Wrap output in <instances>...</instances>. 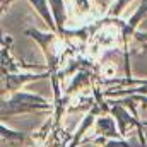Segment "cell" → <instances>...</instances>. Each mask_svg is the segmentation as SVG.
Masks as SVG:
<instances>
[{"label":"cell","instance_id":"obj_10","mask_svg":"<svg viewBox=\"0 0 147 147\" xmlns=\"http://www.w3.org/2000/svg\"><path fill=\"white\" fill-rule=\"evenodd\" d=\"M130 98H132L134 101H140V103H142V106L147 108V96H144V94H132Z\"/></svg>","mask_w":147,"mask_h":147},{"label":"cell","instance_id":"obj_3","mask_svg":"<svg viewBox=\"0 0 147 147\" xmlns=\"http://www.w3.org/2000/svg\"><path fill=\"white\" fill-rule=\"evenodd\" d=\"M110 111H111V115L115 116V120H116V125H118V130H120L121 139H125V137L128 135V128L137 127V130H139V134H140V142L146 144V142H144V135H142L144 123H140V121L135 118V115L132 116L128 111L123 108V105H116V106H113Z\"/></svg>","mask_w":147,"mask_h":147},{"label":"cell","instance_id":"obj_6","mask_svg":"<svg viewBox=\"0 0 147 147\" xmlns=\"http://www.w3.org/2000/svg\"><path fill=\"white\" fill-rule=\"evenodd\" d=\"M31 2H33L34 9H38V12L43 16V19L48 22V26H50L51 29H55V22H53V19H51V14L48 12V2H46V0H31Z\"/></svg>","mask_w":147,"mask_h":147},{"label":"cell","instance_id":"obj_12","mask_svg":"<svg viewBox=\"0 0 147 147\" xmlns=\"http://www.w3.org/2000/svg\"><path fill=\"white\" fill-rule=\"evenodd\" d=\"M10 2H12V0H2V7H5V5L10 3Z\"/></svg>","mask_w":147,"mask_h":147},{"label":"cell","instance_id":"obj_5","mask_svg":"<svg viewBox=\"0 0 147 147\" xmlns=\"http://www.w3.org/2000/svg\"><path fill=\"white\" fill-rule=\"evenodd\" d=\"M115 118L110 116H99L96 121H94V132L98 135H103V139L110 137V139H120V130H116V125H115Z\"/></svg>","mask_w":147,"mask_h":147},{"label":"cell","instance_id":"obj_4","mask_svg":"<svg viewBox=\"0 0 147 147\" xmlns=\"http://www.w3.org/2000/svg\"><path fill=\"white\" fill-rule=\"evenodd\" d=\"M3 74V72H2ZM51 72L45 74H22V75H14V74H3V86H7L9 91L12 92H17V89L26 84V82H31V80H39V79H45V77H50Z\"/></svg>","mask_w":147,"mask_h":147},{"label":"cell","instance_id":"obj_8","mask_svg":"<svg viewBox=\"0 0 147 147\" xmlns=\"http://www.w3.org/2000/svg\"><path fill=\"white\" fill-rule=\"evenodd\" d=\"M51 9L55 10V19L58 22V31H62V24H63V2L62 0H50Z\"/></svg>","mask_w":147,"mask_h":147},{"label":"cell","instance_id":"obj_7","mask_svg":"<svg viewBox=\"0 0 147 147\" xmlns=\"http://www.w3.org/2000/svg\"><path fill=\"white\" fill-rule=\"evenodd\" d=\"M106 96H121V94H147V80H142V84H139V87L128 89V91H106Z\"/></svg>","mask_w":147,"mask_h":147},{"label":"cell","instance_id":"obj_1","mask_svg":"<svg viewBox=\"0 0 147 147\" xmlns=\"http://www.w3.org/2000/svg\"><path fill=\"white\" fill-rule=\"evenodd\" d=\"M38 110H51V105L45 99L29 92H14L9 101H2V118L5 120L7 116L19 115V113H28V111Z\"/></svg>","mask_w":147,"mask_h":147},{"label":"cell","instance_id":"obj_2","mask_svg":"<svg viewBox=\"0 0 147 147\" xmlns=\"http://www.w3.org/2000/svg\"><path fill=\"white\" fill-rule=\"evenodd\" d=\"M26 33L31 38H34L38 43L41 45V48H43V51H45V57H46V60H48V63H50V72H51V75H55L57 65H58L60 57H62V51H60L62 48L57 46L55 36H53V34H41V33H38L36 29H28Z\"/></svg>","mask_w":147,"mask_h":147},{"label":"cell","instance_id":"obj_11","mask_svg":"<svg viewBox=\"0 0 147 147\" xmlns=\"http://www.w3.org/2000/svg\"><path fill=\"white\" fill-rule=\"evenodd\" d=\"M139 39H140V41H146L147 39V33L146 34H139Z\"/></svg>","mask_w":147,"mask_h":147},{"label":"cell","instance_id":"obj_9","mask_svg":"<svg viewBox=\"0 0 147 147\" xmlns=\"http://www.w3.org/2000/svg\"><path fill=\"white\" fill-rule=\"evenodd\" d=\"M2 130V139H7V140H29V137L22 132H12L9 128H5V125L0 127Z\"/></svg>","mask_w":147,"mask_h":147}]
</instances>
